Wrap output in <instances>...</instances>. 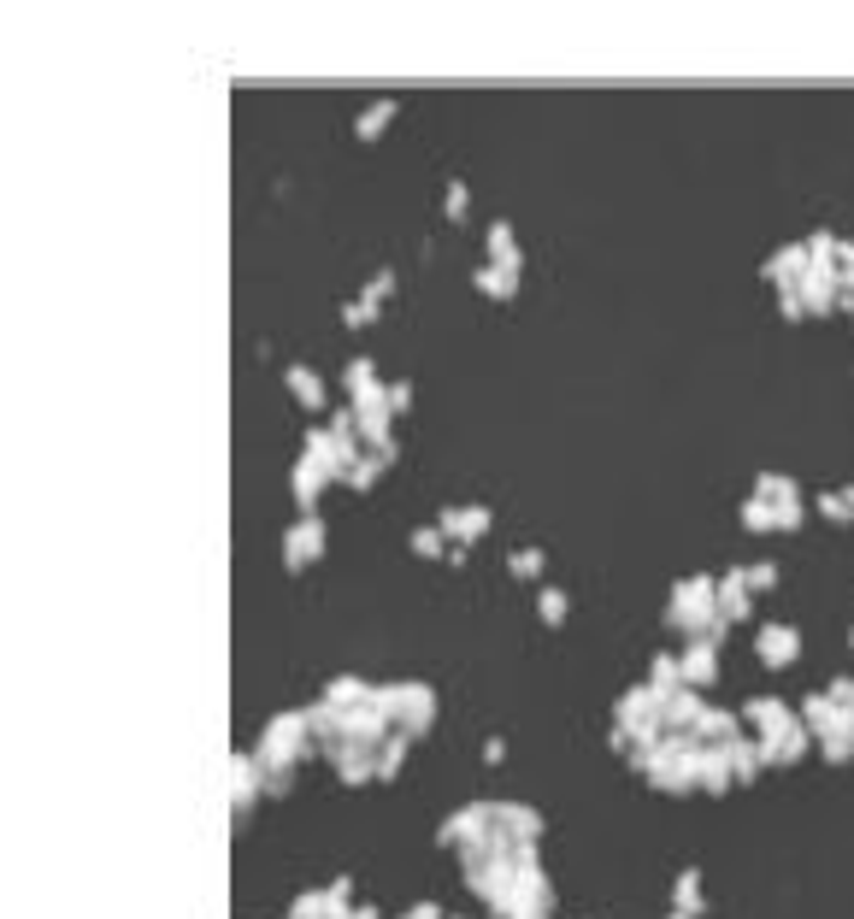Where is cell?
Wrapping results in <instances>:
<instances>
[{
  "mask_svg": "<svg viewBox=\"0 0 854 919\" xmlns=\"http://www.w3.org/2000/svg\"><path fill=\"white\" fill-rule=\"evenodd\" d=\"M720 577L713 572H695V577H678L672 595H666V625L672 631H683L690 642H725L731 625L720 619Z\"/></svg>",
  "mask_w": 854,
  "mask_h": 919,
  "instance_id": "6da1fadb",
  "label": "cell"
},
{
  "mask_svg": "<svg viewBox=\"0 0 854 919\" xmlns=\"http://www.w3.org/2000/svg\"><path fill=\"white\" fill-rule=\"evenodd\" d=\"M695 760H702V737L695 731H666V737L637 755L630 766L648 778V790H666V796H690L702 790V778H695Z\"/></svg>",
  "mask_w": 854,
  "mask_h": 919,
  "instance_id": "7a4b0ae2",
  "label": "cell"
},
{
  "mask_svg": "<svg viewBox=\"0 0 854 919\" xmlns=\"http://www.w3.org/2000/svg\"><path fill=\"white\" fill-rule=\"evenodd\" d=\"M313 725H306V707H295V713H271L266 720V731H260V766L266 772H295V766L313 755Z\"/></svg>",
  "mask_w": 854,
  "mask_h": 919,
  "instance_id": "3957f363",
  "label": "cell"
},
{
  "mask_svg": "<svg viewBox=\"0 0 854 919\" xmlns=\"http://www.w3.org/2000/svg\"><path fill=\"white\" fill-rule=\"evenodd\" d=\"M371 702H378L389 720H396L401 737H424V731L436 725V690L419 684V678H401V684H378L371 690Z\"/></svg>",
  "mask_w": 854,
  "mask_h": 919,
  "instance_id": "277c9868",
  "label": "cell"
},
{
  "mask_svg": "<svg viewBox=\"0 0 854 919\" xmlns=\"http://www.w3.org/2000/svg\"><path fill=\"white\" fill-rule=\"evenodd\" d=\"M489 843L507 848V855H525V848L542 843V813L525 802H489Z\"/></svg>",
  "mask_w": 854,
  "mask_h": 919,
  "instance_id": "5b68a950",
  "label": "cell"
},
{
  "mask_svg": "<svg viewBox=\"0 0 854 919\" xmlns=\"http://www.w3.org/2000/svg\"><path fill=\"white\" fill-rule=\"evenodd\" d=\"M331 484H342V472L331 466V460H318V454H306V448H301V454H295V466H289V496H295L301 513H313L318 496H324Z\"/></svg>",
  "mask_w": 854,
  "mask_h": 919,
  "instance_id": "8992f818",
  "label": "cell"
},
{
  "mask_svg": "<svg viewBox=\"0 0 854 919\" xmlns=\"http://www.w3.org/2000/svg\"><path fill=\"white\" fill-rule=\"evenodd\" d=\"M354 913V878L336 873L324 890H306L289 901V919H348Z\"/></svg>",
  "mask_w": 854,
  "mask_h": 919,
  "instance_id": "52a82bcc",
  "label": "cell"
},
{
  "mask_svg": "<svg viewBox=\"0 0 854 919\" xmlns=\"http://www.w3.org/2000/svg\"><path fill=\"white\" fill-rule=\"evenodd\" d=\"M266 785H271V772L260 766V755H242V748H236V760H230V813H236V825L248 820V808L266 796Z\"/></svg>",
  "mask_w": 854,
  "mask_h": 919,
  "instance_id": "ba28073f",
  "label": "cell"
},
{
  "mask_svg": "<svg viewBox=\"0 0 854 919\" xmlns=\"http://www.w3.org/2000/svg\"><path fill=\"white\" fill-rule=\"evenodd\" d=\"M760 748H766V766H801V760H808V748H813V731L801 725V713H796V720L760 731Z\"/></svg>",
  "mask_w": 854,
  "mask_h": 919,
  "instance_id": "9c48e42d",
  "label": "cell"
},
{
  "mask_svg": "<svg viewBox=\"0 0 854 919\" xmlns=\"http://www.w3.org/2000/svg\"><path fill=\"white\" fill-rule=\"evenodd\" d=\"M324 537H331V531H324V519H318V513H301V519L283 531V566H289V572H306V566L324 554Z\"/></svg>",
  "mask_w": 854,
  "mask_h": 919,
  "instance_id": "30bf717a",
  "label": "cell"
},
{
  "mask_svg": "<svg viewBox=\"0 0 854 919\" xmlns=\"http://www.w3.org/2000/svg\"><path fill=\"white\" fill-rule=\"evenodd\" d=\"M484 837H489V802H466V808H454L448 820L436 825L442 848H466V843H484Z\"/></svg>",
  "mask_w": 854,
  "mask_h": 919,
  "instance_id": "8fae6325",
  "label": "cell"
},
{
  "mask_svg": "<svg viewBox=\"0 0 854 919\" xmlns=\"http://www.w3.org/2000/svg\"><path fill=\"white\" fill-rule=\"evenodd\" d=\"M755 655H760V667L790 672L796 660H801V631H796V625H760V631H755Z\"/></svg>",
  "mask_w": 854,
  "mask_h": 919,
  "instance_id": "7c38bea8",
  "label": "cell"
},
{
  "mask_svg": "<svg viewBox=\"0 0 854 919\" xmlns=\"http://www.w3.org/2000/svg\"><path fill=\"white\" fill-rule=\"evenodd\" d=\"M442 537L454 542V549H472V542H484L489 537V507H477V501H466V507H442Z\"/></svg>",
  "mask_w": 854,
  "mask_h": 919,
  "instance_id": "4fadbf2b",
  "label": "cell"
},
{
  "mask_svg": "<svg viewBox=\"0 0 854 919\" xmlns=\"http://www.w3.org/2000/svg\"><path fill=\"white\" fill-rule=\"evenodd\" d=\"M707 884H702V866H683L672 878V901H666V919H707Z\"/></svg>",
  "mask_w": 854,
  "mask_h": 919,
  "instance_id": "5bb4252c",
  "label": "cell"
},
{
  "mask_svg": "<svg viewBox=\"0 0 854 919\" xmlns=\"http://www.w3.org/2000/svg\"><path fill=\"white\" fill-rule=\"evenodd\" d=\"M760 278L772 283V289H796L801 278H808V242H783V248H772L760 260Z\"/></svg>",
  "mask_w": 854,
  "mask_h": 919,
  "instance_id": "9a60e30c",
  "label": "cell"
},
{
  "mask_svg": "<svg viewBox=\"0 0 854 919\" xmlns=\"http://www.w3.org/2000/svg\"><path fill=\"white\" fill-rule=\"evenodd\" d=\"M720 619L725 625H748L755 619V590H748V577H743V566H731V572H720Z\"/></svg>",
  "mask_w": 854,
  "mask_h": 919,
  "instance_id": "2e32d148",
  "label": "cell"
},
{
  "mask_svg": "<svg viewBox=\"0 0 854 919\" xmlns=\"http://www.w3.org/2000/svg\"><path fill=\"white\" fill-rule=\"evenodd\" d=\"M678 667H683V690L720 684V642H683Z\"/></svg>",
  "mask_w": 854,
  "mask_h": 919,
  "instance_id": "e0dca14e",
  "label": "cell"
},
{
  "mask_svg": "<svg viewBox=\"0 0 854 919\" xmlns=\"http://www.w3.org/2000/svg\"><path fill=\"white\" fill-rule=\"evenodd\" d=\"M813 748H819L831 766H848V760H854V713L836 707V720H831L825 731H813Z\"/></svg>",
  "mask_w": 854,
  "mask_h": 919,
  "instance_id": "ac0fdd59",
  "label": "cell"
},
{
  "mask_svg": "<svg viewBox=\"0 0 854 919\" xmlns=\"http://www.w3.org/2000/svg\"><path fill=\"white\" fill-rule=\"evenodd\" d=\"M283 389L295 396V407H306V413H324V407H331V389H324V378L313 366H283Z\"/></svg>",
  "mask_w": 854,
  "mask_h": 919,
  "instance_id": "d6986e66",
  "label": "cell"
},
{
  "mask_svg": "<svg viewBox=\"0 0 854 919\" xmlns=\"http://www.w3.org/2000/svg\"><path fill=\"white\" fill-rule=\"evenodd\" d=\"M484 253H489V266L525 271V248H519V230H512L507 218H495V225L484 230Z\"/></svg>",
  "mask_w": 854,
  "mask_h": 919,
  "instance_id": "ffe728a7",
  "label": "cell"
},
{
  "mask_svg": "<svg viewBox=\"0 0 854 919\" xmlns=\"http://www.w3.org/2000/svg\"><path fill=\"white\" fill-rule=\"evenodd\" d=\"M725 755H731V778H737V785H760V772H766V748H760L755 731H748V737H737V743H725Z\"/></svg>",
  "mask_w": 854,
  "mask_h": 919,
  "instance_id": "44dd1931",
  "label": "cell"
},
{
  "mask_svg": "<svg viewBox=\"0 0 854 919\" xmlns=\"http://www.w3.org/2000/svg\"><path fill=\"white\" fill-rule=\"evenodd\" d=\"M783 720H796V707L783 702V695H748V702H743V725L755 731V737H760V731H772V725H783Z\"/></svg>",
  "mask_w": 854,
  "mask_h": 919,
  "instance_id": "7402d4cb",
  "label": "cell"
},
{
  "mask_svg": "<svg viewBox=\"0 0 854 919\" xmlns=\"http://www.w3.org/2000/svg\"><path fill=\"white\" fill-rule=\"evenodd\" d=\"M695 737H702L707 748H725V743H737V737H748V731H743V713H725V707H707V713H702V725H695Z\"/></svg>",
  "mask_w": 854,
  "mask_h": 919,
  "instance_id": "603a6c76",
  "label": "cell"
},
{
  "mask_svg": "<svg viewBox=\"0 0 854 919\" xmlns=\"http://www.w3.org/2000/svg\"><path fill=\"white\" fill-rule=\"evenodd\" d=\"M695 778H702L707 796L737 790V778H731V755H725V748H707V743H702V760H695Z\"/></svg>",
  "mask_w": 854,
  "mask_h": 919,
  "instance_id": "cb8c5ba5",
  "label": "cell"
},
{
  "mask_svg": "<svg viewBox=\"0 0 854 919\" xmlns=\"http://www.w3.org/2000/svg\"><path fill=\"white\" fill-rule=\"evenodd\" d=\"M702 713H707V695L702 690L666 695V731H695V725H702Z\"/></svg>",
  "mask_w": 854,
  "mask_h": 919,
  "instance_id": "d4e9b609",
  "label": "cell"
},
{
  "mask_svg": "<svg viewBox=\"0 0 854 919\" xmlns=\"http://www.w3.org/2000/svg\"><path fill=\"white\" fill-rule=\"evenodd\" d=\"M519 278H525V271H507V266H489V260L472 271L477 295H489V301H512V295H519Z\"/></svg>",
  "mask_w": 854,
  "mask_h": 919,
  "instance_id": "484cf974",
  "label": "cell"
},
{
  "mask_svg": "<svg viewBox=\"0 0 854 919\" xmlns=\"http://www.w3.org/2000/svg\"><path fill=\"white\" fill-rule=\"evenodd\" d=\"M318 702H331V707H360V702H371V684H366V678H354V672H336L331 684H324Z\"/></svg>",
  "mask_w": 854,
  "mask_h": 919,
  "instance_id": "4316f807",
  "label": "cell"
},
{
  "mask_svg": "<svg viewBox=\"0 0 854 919\" xmlns=\"http://www.w3.org/2000/svg\"><path fill=\"white\" fill-rule=\"evenodd\" d=\"M537 619L542 625H566L572 619V595L560 584H537Z\"/></svg>",
  "mask_w": 854,
  "mask_h": 919,
  "instance_id": "83f0119b",
  "label": "cell"
},
{
  "mask_svg": "<svg viewBox=\"0 0 854 919\" xmlns=\"http://www.w3.org/2000/svg\"><path fill=\"white\" fill-rule=\"evenodd\" d=\"M389 118H396V100H371V107L354 118V136H360V142H378V136L389 130Z\"/></svg>",
  "mask_w": 854,
  "mask_h": 919,
  "instance_id": "f1b7e54d",
  "label": "cell"
},
{
  "mask_svg": "<svg viewBox=\"0 0 854 919\" xmlns=\"http://www.w3.org/2000/svg\"><path fill=\"white\" fill-rule=\"evenodd\" d=\"M648 684H655L660 695H678V690H683V667H678V655H655V660H648Z\"/></svg>",
  "mask_w": 854,
  "mask_h": 919,
  "instance_id": "f546056e",
  "label": "cell"
},
{
  "mask_svg": "<svg viewBox=\"0 0 854 919\" xmlns=\"http://www.w3.org/2000/svg\"><path fill=\"white\" fill-rule=\"evenodd\" d=\"M755 496L760 501H801V484L796 478H783V472H760V478H755Z\"/></svg>",
  "mask_w": 854,
  "mask_h": 919,
  "instance_id": "4dcf8cb0",
  "label": "cell"
},
{
  "mask_svg": "<svg viewBox=\"0 0 854 919\" xmlns=\"http://www.w3.org/2000/svg\"><path fill=\"white\" fill-rule=\"evenodd\" d=\"M407 748H413V737H389L383 748H378V785H389V778H401V766H407Z\"/></svg>",
  "mask_w": 854,
  "mask_h": 919,
  "instance_id": "1f68e13d",
  "label": "cell"
},
{
  "mask_svg": "<svg viewBox=\"0 0 854 919\" xmlns=\"http://www.w3.org/2000/svg\"><path fill=\"white\" fill-rule=\"evenodd\" d=\"M737 519H743V531H748V537H766V531H778V513H772V501H760V496H748Z\"/></svg>",
  "mask_w": 854,
  "mask_h": 919,
  "instance_id": "d6a6232c",
  "label": "cell"
},
{
  "mask_svg": "<svg viewBox=\"0 0 854 919\" xmlns=\"http://www.w3.org/2000/svg\"><path fill=\"white\" fill-rule=\"evenodd\" d=\"M801 725H808V731H825L831 720H836V702H831V695L825 690H813V695H801Z\"/></svg>",
  "mask_w": 854,
  "mask_h": 919,
  "instance_id": "836d02e7",
  "label": "cell"
},
{
  "mask_svg": "<svg viewBox=\"0 0 854 919\" xmlns=\"http://www.w3.org/2000/svg\"><path fill=\"white\" fill-rule=\"evenodd\" d=\"M407 542H413V554H419V560H448V549H454V542L442 537V525H419V531L407 537Z\"/></svg>",
  "mask_w": 854,
  "mask_h": 919,
  "instance_id": "e575fe53",
  "label": "cell"
},
{
  "mask_svg": "<svg viewBox=\"0 0 854 919\" xmlns=\"http://www.w3.org/2000/svg\"><path fill=\"white\" fill-rule=\"evenodd\" d=\"M813 507H819V519H831V525H854V489H825Z\"/></svg>",
  "mask_w": 854,
  "mask_h": 919,
  "instance_id": "d590c367",
  "label": "cell"
},
{
  "mask_svg": "<svg viewBox=\"0 0 854 919\" xmlns=\"http://www.w3.org/2000/svg\"><path fill=\"white\" fill-rule=\"evenodd\" d=\"M371 383H383V378H378V360H371V354L348 360V371H342V389H348V396H360V389H371Z\"/></svg>",
  "mask_w": 854,
  "mask_h": 919,
  "instance_id": "8d00e7d4",
  "label": "cell"
},
{
  "mask_svg": "<svg viewBox=\"0 0 854 919\" xmlns=\"http://www.w3.org/2000/svg\"><path fill=\"white\" fill-rule=\"evenodd\" d=\"M389 295H396V271H389V266H383V271H371V278H366V289H360V301L371 306V313H383V301H389Z\"/></svg>",
  "mask_w": 854,
  "mask_h": 919,
  "instance_id": "74e56055",
  "label": "cell"
},
{
  "mask_svg": "<svg viewBox=\"0 0 854 919\" xmlns=\"http://www.w3.org/2000/svg\"><path fill=\"white\" fill-rule=\"evenodd\" d=\"M383 472H389V466H383L378 454H360V466H354L342 484H348V489H360V496H366V489H378V478H383Z\"/></svg>",
  "mask_w": 854,
  "mask_h": 919,
  "instance_id": "f35d334b",
  "label": "cell"
},
{
  "mask_svg": "<svg viewBox=\"0 0 854 919\" xmlns=\"http://www.w3.org/2000/svg\"><path fill=\"white\" fill-rule=\"evenodd\" d=\"M442 213H448L454 218V225H466V218H472V190H466V183H448V190H442Z\"/></svg>",
  "mask_w": 854,
  "mask_h": 919,
  "instance_id": "ab89813d",
  "label": "cell"
},
{
  "mask_svg": "<svg viewBox=\"0 0 854 919\" xmlns=\"http://www.w3.org/2000/svg\"><path fill=\"white\" fill-rule=\"evenodd\" d=\"M507 572L525 577V584H537V577H542V549H512L507 554Z\"/></svg>",
  "mask_w": 854,
  "mask_h": 919,
  "instance_id": "60d3db41",
  "label": "cell"
},
{
  "mask_svg": "<svg viewBox=\"0 0 854 919\" xmlns=\"http://www.w3.org/2000/svg\"><path fill=\"white\" fill-rule=\"evenodd\" d=\"M772 513H778V531H801V525H808V496H801V501H778Z\"/></svg>",
  "mask_w": 854,
  "mask_h": 919,
  "instance_id": "b9f144b4",
  "label": "cell"
},
{
  "mask_svg": "<svg viewBox=\"0 0 854 919\" xmlns=\"http://www.w3.org/2000/svg\"><path fill=\"white\" fill-rule=\"evenodd\" d=\"M743 577H748V590H755V595H766V590L778 584V566H772V560H755V566H743Z\"/></svg>",
  "mask_w": 854,
  "mask_h": 919,
  "instance_id": "7bdbcfd3",
  "label": "cell"
},
{
  "mask_svg": "<svg viewBox=\"0 0 854 919\" xmlns=\"http://www.w3.org/2000/svg\"><path fill=\"white\" fill-rule=\"evenodd\" d=\"M371 318H378V313H371V306H366L360 295H354V301H342V325H348V331H366Z\"/></svg>",
  "mask_w": 854,
  "mask_h": 919,
  "instance_id": "ee69618b",
  "label": "cell"
},
{
  "mask_svg": "<svg viewBox=\"0 0 854 919\" xmlns=\"http://www.w3.org/2000/svg\"><path fill=\"white\" fill-rule=\"evenodd\" d=\"M407 407H413V383H407V378H396V383H389V413H407Z\"/></svg>",
  "mask_w": 854,
  "mask_h": 919,
  "instance_id": "f6af8a7d",
  "label": "cell"
},
{
  "mask_svg": "<svg viewBox=\"0 0 854 919\" xmlns=\"http://www.w3.org/2000/svg\"><path fill=\"white\" fill-rule=\"evenodd\" d=\"M825 695H831L836 707H848V713H854V678H831V684H825Z\"/></svg>",
  "mask_w": 854,
  "mask_h": 919,
  "instance_id": "bcb514c9",
  "label": "cell"
},
{
  "mask_svg": "<svg viewBox=\"0 0 854 919\" xmlns=\"http://www.w3.org/2000/svg\"><path fill=\"white\" fill-rule=\"evenodd\" d=\"M778 313H783V318H808V306H801V289H778Z\"/></svg>",
  "mask_w": 854,
  "mask_h": 919,
  "instance_id": "7dc6e473",
  "label": "cell"
},
{
  "mask_svg": "<svg viewBox=\"0 0 854 919\" xmlns=\"http://www.w3.org/2000/svg\"><path fill=\"white\" fill-rule=\"evenodd\" d=\"M836 271H843V295H854V242H843V253H836Z\"/></svg>",
  "mask_w": 854,
  "mask_h": 919,
  "instance_id": "c3c4849f",
  "label": "cell"
},
{
  "mask_svg": "<svg viewBox=\"0 0 854 919\" xmlns=\"http://www.w3.org/2000/svg\"><path fill=\"white\" fill-rule=\"evenodd\" d=\"M348 919H383V913H378V908H366V901H354V913H348Z\"/></svg>",
  "mask_w": 854,
  "mask_h": 919,
  "instance_id": "681fc988",
  "label": "cell"
},
{
  "mask_svg": "<svg viewBox=\"0 0 854 919\" xmlns=\"http://www.w3.org/2000/svg\"><path fill=\"white\" fill-rule=\"evenodd\" d=\"M843 313H848V318H854V295H843Z\"/></svg>",
  "mask_w": 854,
  "mask_h": 919,
  "instance_id": "f907efd6",
  "label": "cell"
},
{
  "mask_svg": "<svg viewBox=\"0 0 854 919\" xmlns=\"http://www.w3.org/2000/svg\"><path fill=\"white\" fill-rule=\"evenodd\" d=\"M396 919H413V908H407V913H396Z\"/></svg>",
  "mask_w": 854,
  "mask_h": 919,
  "instance_id": "816d5d0a",
  "label": "cell"
},
{
  "mask_svg": "<svg viewBox=\"0 0 854 919\" xmlns=\"http://www.w3.org/2000/svg\"><path fill=\"white\" fill-rule=\"evenodd\" d=\"M848 649H854V625H848Z\"/></svg>",
  "mask_w": 854,
  "mask_h": 919,
  "instance_id": "f5cc1de1",
  "label": "cell"
}]
</instances>
